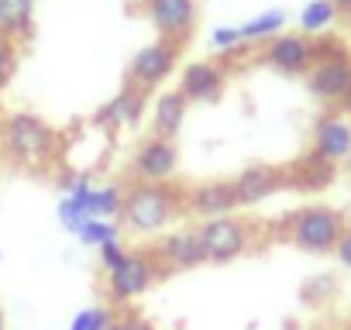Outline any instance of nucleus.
I'll list each match as a JSON object with an SVG mask.
<instances>
[{"label":"nucleus","instance_id":"nucleus-1","mask_svg":"<svg viewBox=\"0 0 351 330\" xmlns=\"http://www.w3.org/2000/svg\"><path fill=\"white\" fill-rule=\"evenodd\" d=\"M180 217H186V193L176 183H134L131 179L124 186L121 224L134 238H155Z\"/></svg>","mask_w":351,"mask_h":330},{"label":"nucleus","instance_id":"nucleus-2","mask_svg":"<svg viewBox=\"0 0 351 330\" xmlns=\"http://www.w3.org/2000/svg\"><path fill=\"white\" fill-rule=\"evenodd\" d=\"M56 127L32 110H14L0 120V148L21 169H45L56 158Z\"/></svg>","mask_w":351,"mask_h":330},{"label":"nucleus","instance_id":"nucleus-3","mask_svg":"<svg viewBox=\"0 0 351 330\" xmlns=\"http://www.w3.org/2000/svg\"><path fill=\"white\" fill-rule=\"evenodd\" d=\"M344 231V214L334 207H303L286 220V241L303 255H334Z\"/></svg>","mask_w":351,"mask_h":330},{"label":"nucleus","instance_id":"nucleus-4","mask_svg":"<svg viewBox=\"0 0 351 330\" xmlns=\"http://www.w3.org/2000/svg\"><path fill=\"white\" fill-rule=\"evenodd\" d=\"M104 275H107V282H104L107 299L114 306H128L138 296H145L165 272H162V262H158L155 248H134V251H128V258L114 272H104Z\"/></svg>","mask_w":351,"mask_h":330},{"label":"nucleus","instance_id":"nucleus-5","mask_svg":"<svg viewBox=\"0 0 351 330\" xmlns=\"http://www.w3.org/2000/svg\"><path fill=\"white\" fill-rule=\"evenodd\" d=\"M200 241H204V255H207V265H228L234 258H241L255 234H252V224L228 214V217H214V220H200Z\"/></svg>","mask_w":351,"mask_h":330},{"label":"nucleus","instance_id":"nucleus-6","mask_svg":"<svg viewBox=\"0 0 351 330\" xmlns=\"http://www.w3.org/2000/svg\"><path fill=\"white\" fill-rule=\"evenodd\" d=\"M128 173H131L134 183H176V173H180V148H176L172 138L148 134L134 144Z\"/></svg>","mask_w":351,"mask_h":330},{"label":"nucleus","instance_id":"nucleus-7","mask_svg":"<svg viewBox=\"0 0 351 330\" xmlns=\"http://www.w3.org/2000/svg\"><path fill=\"white\" fill-rule=\"evenodd\" d=\"M180 66V45L176 42H165V38H155L148 45H141L134 55H131V66H128V86L141 90V93H155L165 86V79L176 73Z\"/></svg>","mask_w":351,"mask_h":330},{"label":"nucleus","instance_id":"nucleus-8","mask_svg":"<svg viewBox=\"0 0 351 330\" xmlns=\"http://www.w3.org/2000/svg\"><path fill=\"white\" fill-rule=\"evenodd\" d=\"M310 158L334 165L351 158V117L341 110H327L310 127Z\"/></svg>","mask_w":351,"mask_h":330},{"label":"nucleus","instance_id":"nucleus-9","mask_svg":"<svg viewBox=\"0 0 351 330\" xmlns=\"http://www.w3.org/2000/svg\"><path fill=\"white\" fill-rule=\"evenodd\" d=\"M258 62L282 76H306V69L313 66V38L303 31H282L262 45Z\"/></svg>","mask_w":351,"mask_h":330},{"label":"nucleus","instance_id":"nucleus-10","mask_svg":"<svg viewBox=\"0 0 351 330\" xmlns=\"http://www.w3.org/2000/svg\"><path fill=\"white\" fill-rule=\"evenodd\" d=\"M306 90L313 100L334 107L341 103V97L348 93L351 86V52H334V55H324V59H313V66L306 69Z\"/></svg>","mask_w":351,"mask_h":330},{"label":"nucleus","instance_id":"nucleus-11","mask_svg":"<svg viewBox=\"0 0 351 330\" xmlns=\"http://www.w3.org/2000/svg\"><path fill=\"white\" fill-rule=\"evenodd\" d=\"M158 38L186 45L197 31V0H141Z\"/></svg>","mask_w":351,"mask_h":330},{"label":"nucleus","instance_id":"nucleus-12","mask_svg":"<svg viewBox=\"0 0 351 330\" xmlns=\"http://www.w3.org/2000/svg\"><path fill=\"white\" fill-rule=\"evenodd\" d=\"M231 186H234L238 207L248 210V207H258V203L272 200L276 193H282L289 186V173L279 169V165L258 162V165H245V169L231 179Z\"/></svg>","mask_w":351,"mask_h":330},{"label":"nucleus","instance_id":"nucleus-13","mask_svg":"<svg viewBox=\"0 0 351 330\" xmlns=\"http://www.w3.org/2000/svg\"><path fill=\"white\" fill-rule=\"evenodd\" d=\"M155 255H158L165 275H169V272H193V268L207 265L204 241H200V231H197V227L165 234V238L155 244Z\"/></svg>","mask_w":351,"mask_h":330},{"label":"nucleus","instance_id":"nucleus-14","mask_svg":"<svg viewBox=\"0 0 351 330\" xmlns=\"http://www.w3.org/2000/svg\"><path fill=\"white\" fill-rule=\"evenodd\" d=\"M224 86H228V69L204 59V62H190L180 73V86L176 90H180L190 103H214V100H221Z\"/></svg>","mask_w":351,"mask_h":330},{"label":"nucleus","instance_id":"nucleus-15","mask_svg":"<svg viewBox=\"0 0 351 330\" xmlns=\"http://www.w3.org/2000/svg\"><path fill=\"white\" fill-rule=\"evenodd\" d=\"M234 210H241V207H238L234 186L228 179H210V183H200L186 193V217L214 220V217H228Z\"/></svg>","mask_w":351,"mask_h":330},{"label":"nucleus","instance_id":"nucleus-16","mask_svg":"<svg viewBox=\"0 0 351 330\" xmlns=\"http://www.w3.org/2000/svg\"><path fill=\"white\" fill-rule=\"evenodd\" d=\"M145 93L134 90V86H124L110 103H104L97 114H93V127L104 131V134H114V131H124V127H138L141 117H145Z\"/></svg>","mask_w":351,"mask_h":330},{"label":"nucleus","instance_id":"nucleus-17","mask_svg":"<svg viewBox=\"0 0 351 330\" xmlns=\"http://www.w3.org/2000/svg\"><path fill=\"white\" fill-rule=\"evenodd\" d=\"M186 110H190V100L180 90H162L152 100V134L176 138L180 127H183V120H186Z\"/></svg>","mask_w":351,"mask_h":330},{"label":"nucleus","instance_id":"nucleus-18","mask_svg":"<svg viewBox=\"0 0 351 330\" xmlns=\"http://www.w3.org/2000/svg\"><path fill=\"white\" fill-rule=\"evenodd\" d=\"M62 196H76L90 217H100V220H121V207H124V186L121 183H104V186H80L73 193H62Z\"/></svg>","mask_w":351,"mask_h":330},{"label":"nucleus","instance_id":"nucleus-19","mask_svg":"<svg viewBox=\"0 0 351 330\" xmlns=\"http://www.w3.org/2000/svg\"><path fill=\"white\" fill-rule=\"evenodd\" d=\"M35 31V0H0V35L28 42Z\"/></svg>","mask_w":351,"mask_h":330},{"label":"nucleus","instance_id":"nucleus-20","mask_svg":"<svg viewBox=\"0 0 351 330\" xmlns=\"http://www.w3.org/2000/svg\"><path fill=\"white\" fill-rule=\"evenodd\" d=\"M286 21H289V14L282 8H269V11L248 18L245 25H238V35H241L245 45H252V42H262L265 45L269 38H276V35L286 31Z\"/></svg>","mask_w":351,"mask_h":330},{"label":"nucleus","instance_id":"nucleus-21","mask_svg":"<svg viewBox=\"0 0 351 330\" xmlns=\"http://www.w3.org/2000/svg\"><path fill=\"white\" fill-rule=\"evenodd\" d=\"M337 21V8L330 4V0H306V4H303V11H300V31L303 35H324L330 25Z\"/></svg>","mask_w":351,"mask_h":330},{"label":"nucleus","instance_id":"nucleus-22","mask_svg":"<svg viewBox=\"0 0 351 330\" xmlns=\"http://www.w3.org/2000/svg\"><path fill=\"white\" fill-rule=\"evenodd\" d=\"M80 244L86 248H104L107 241H121V224L117 220H100V217H90L83 227H80Z\"/></svg>","mask_w":351,"mask_h":330},{"label":"nucleus","instance_id":"nucleus-23","mask_svg":"<svg viewBox=\"0 0 351 330\" xmlns=\"http://www.w3.org/2000/svg\"><path fill=\"white\" fill-rule=\"evenodd\" d=\"M334 292H337V279H334V275H327V272H320V275H313V279H306V282H303L300 299H303L306 306H324V303H330V299H334Z\"/></svg>","mask_w":351,"mask_h":330},{"label":"nucleus","instance_id":"nucleus-24","mask_svg":"<svg viewBox=\"0 0 351 330\" xmlns=\"http://www.w3.org/2000/svg\"><path fill=\"white\" fill-rule=\"evenodd\" d=\"M56 217H59L62 231L80 234V227L90 220V210H86V207H83L76 196H62V200H59V207H56Z\"/></svg>","mask_w":351,"mask_h":330},{"label":"nucleus","instance_id":"nucleus-25","mask_svg":"<svg viewBox=\"0 0 351 330\" xmlns=\"http://www.w3.org/2000/svg\"><path fill=\"white\" fill-rule=\"evenodd\" d=\"M114 309L110 306H86L69 320V330H110Z\"/></svg>","mask_w":351,"mask_h":330},{"label":"nucleus","instance_id":"nucleus-26","mask_svg":"<svg viewBox=\"0 0 351 330\" xmlns=\"http://www.w3.org/2000/svg\"><path fill=\"white\" fill-rule=\"evenodd\" d=\"M210 49H214L217 55H234V52H241L245 42H241V35H238V25H221V28H214V31H210Z\"/></svg>","mask_w":351,"mask_h":330},{"label":"nucleus","instance_id":"nucleus-27","mask_svg":"<svg viewBox=\"0 0 351 330\" xmlns=\"http://www.w3.org/2000/svg\"><path fill=\"white\" fill-rule=\"evenodd\" d=\"M18 55H21V45L8 35H0V90L11 83V76L18 73Z\"/></svg>","mask_w":351,"mask_h":330},{"label":"nucleus","instance_id":"nucleus-28","mask_svg":"<svg viewBox=\"0 0 351 330\" xmlns=\"http://www.w3.org/2000/svg\"><path fill=\"white\" fill-rule=\"evenodd\" d=\"M97 251H100V268H104V272H114V268L128 258V248H124L121 241H107V244L97 248Z\"/></svg>","mask_w":351,"mask_h":330},{"label":"nucleus","instance_id":"nucleus-29","mask_svg":"<svg viewBox=\"0 0 351 330\" xmlns=\"http://www.w3.org/2000/svg\"><path fill=\"white\" fill-rule=\"evenodd\" d=\"M334 258H337L341 268L351 272V224H344V231H341V238H337V244H334Z\"/></svg>","mask_w":351,"mask_h":330},{"label":"nucleus","instance_id":"nucleus-30","mask_svg":"<svg viewBox=\"0 0 351 330\" xmlns=\"http://www.w3.org/2000/svg\"><path fill=\"white\" fill-rule=\"evenodd\" d=\"M110 330H155V327L145 316H138V313H124V316H114Z\"/></svg>","mask_w":351,"mask_h":330},{"label":"nucleus","instance_id":"nucleus-31","mask_svg":"<svg viewBox=\"0 0 351 330\" xmlns=\"http://www.w3.org/2000/svg\"><path fill=\"white\" fill-rule=\"evenodd\" d=\"M330 4L337 8V14H348L351 18V0H330Z\"/></svg>","mask_w":351,"mask_h":330},{"label":"nucleus","instance_id":"nucleus-32","mask_svg":"<svg viewBox=\"0 0 351 330\" xmlns=\"http://www.w3.org/2000/svg\"><path fill=\"white\" fill-rule=\"evenodd\" d=\"M337 107H341V114H348V117H351V86H348V93L341 97V103H337Z\"/></svg>","mask_w":351,"mask_h":330},{"label":"nucleus","instance_id":"nucleus-33","mask_svg":"<svg viewBox=\"0 0 351 330\" xmlns=\"http://www.w3.org/2000/svg\"><path fill=\"white\" fill-rule=\"evenodd\" d=\"M282 330H306V327H300V323H293V320H289V323H286Z\"/></svg>","mask_w":351,"mask_h":330},{"label":"nucleus","instance_id":"nucleus-34","mask_svg":"<svg viewBox=\"0 0 351 330\" xmlns=\"http://www.w3.org/2000/svg\"><path fill=\"white\" fill-rule=\"evenodd\" d=\"M344 330H351V313H348V323H344Z\"/></svg>","mask_w":351,"mask_h":330},{"label":"nucleus","instance_id":"nucleus-35","mask_svg":"<svg viewBox=\"0 0 351 330\" xmlns=\"http://www.w3.org/2000/svg\"><path fill=\"white\" fill-rule=\"evenodd\" d=\"M0 330H4V313H0Z\"/></svg>","mask_w":351,"mask_h":330},{"label":"nucleus","instance_id":"nucleus-36","mask_svg":"<svg viewBox=\"0 0 351 330\" xmlns=\"http://www.w3.org/2000/svg\"><path fill=\"white\" fill-rule=\"evenodd\" d=\"M0 258H4V251H0Z\"/></svg>","mask_w":351,"mask_h":330}]
</instances>
